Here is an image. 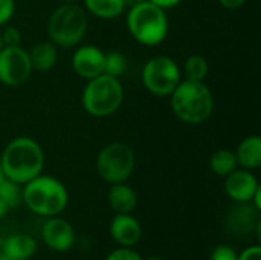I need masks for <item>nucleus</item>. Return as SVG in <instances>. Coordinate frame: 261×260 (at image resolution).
<instances>
[{
    "instance_id": "obj_1",
    "label": "nucleus",
    "mask_w": 261,
    "mask_h": 260,
    "mask_svg": "<svg viewBox=\"0 0 261 260\" xmlns=\"http://www.w3.org/2000/svg\"><path fill=\"white\" fill-rule=\"evenodd\" d=\"M5 176L20 185L41 175L44 167V153L40 144L28 136L12 139L0 158Z\"/></svg>"
},
{
    "instance_id": "obj_2",
    "label": "nucleus",
    "mask_w": 261,
    "mask_h": 260,
    "mask_svg": "<svg viewBox=\"0 0 261 260\" xmlns=\"http://www.w3.org/2000/svg\"><path fill=\"white\" fill-rule=\"evenodd\" d=\"M170 98L174 115L187 124L205 123L214 109L213 93L203 81H180Z\"/></svg>"
},
{
    "instance_id": "obj_3",
    "label": "nucleus",
    "mask_w": 261,
    "mask_h": 260,
    "mask_svg": "<svg viewBox=\"0 0 261 260\" xmlns=\"http://www.w3.org/2000/svg\"><path fill=\"white\" fill-rule=\"evenodd\" d=\"M69 201L66 187L52 176L38 175L23 187V202L28 208L40 216L60 215Z\"/></svg>"
},
{
    "instance_id": "obj_4",
    "label": "nucleus",
    "mask_w": 261,
    "mask_h": 260,
    "mask_svg": "<svg viewBox=\"0 0 261 260\" xmlns=\"http://www.w3.org/2000/svg\"><path fill=\"white\" fill-rule=\"evenodd\" d=\"M127 28L132 37L145 46L162 43L168 34V18L165 9L151 2H144L130 8L127 14Z\"/></svg>"
},
{
    "instance_id": "obj_5",
    "label": "nucleus",
    "mask_w": 261,
    "mask_h": 260,
    "mask_svg": "<svg viewBox=\"0 0 261 260\" xmlns=\"http://www.w3.org/2000/svg\"><path fill=\"white\" fill-rule=\"evenodd\" d=\"M89 25L87 12L76 3H64L57 8L47 21L50 41L61 48L76 46L86 35Z\"/></svg>"
},
{
    "instance_id": "obj_6",
    "label": "nucleus",
    "mask_w": 261,
    "mask_h": 260,
    "mask_svg": "<svg viewBox=\"0 0 261 260\" xmlns=\"http://www.w3.org/2000/svg\"><path fill=\"white\" fill-rule=\"evenodd\" d=\"M124 98V89L118 78L101 74L89 80L83 92V106L87 113L96 118L113 115Z\"/></svg>"
},
{
    "instance_id": "obj_7",
    "label": "nucleus",
    "mask_w": 261,
    "mask_h": 260,
    "mask_svg": "<svg viewBox=\"0 0 261 260\" xmlns=\"http://www.w3.org/2000/svg\"><path fill=\"white\" fill-rule=\"evenodd\" d=\"M135 169V153L125 143L107 144L96 158L98 175L109 184L125 182Z\"/></svg>"
},
{
    "instance_id": "obj_8",
    "label": "nucleus",
    "mask_w": 261,
    "mask_h": 260,
    "mask_svg": "<svg viewBox=\"0 0 261 260\" xmlns=\"http://www.w3.org/2000/svg\"><path fill=\"white\" fill-rule=\"evenodd\" d=\"M180 69L170 57H154L142 69V83L148 92L158 97H168L180 83Z\"/></svg>"
},
{
    "instance_id": "obj_9",
    "label": "nucleus",
    "mask_w": 261,
    "mask_h": 260,
    "mask_svg": "<svg viewBox=\"0 0 261 260\" xmlns=\"http://www.w3.org/2000/svg\"><path fill=\"white\" fill-rule=\"evenodd\" d=\"M32 74L29 52L18 46H5L0 51V83L15 87L28 81Z\"/></svg>"
},
{
    "instance_id": "obj_10",
    "label": "nucleus",
    "mask_w": 261,
    "mask_h": 260,
    "mask_svg": "<svg viewBox=\"0 0 261 260\" xmlns=\"http://www.w3.org/2000/svg\"><path fill=\"white\" fill-rule=\"evenodd\" d=\"M41 239L54 251H67L75 244V230L67 221L52 216L41 228Z\"/></svg>"
},
{
    "instance_id": "obj_11",
    "label": "nucleus",
    "mask_w": 261,
    "mask_h": 260,
    "mask_svg": "<svg viewBox=\"0 0 261 260\" xmlns=\"http://www.w3.org/2000/svg\"><path fill=\"white\" fill-rule=\"evenodd\" d=\"M104 52L96 46H81L72 57L73 70L86 80L104 74Z\"/></svg>"
},
{
    "instance_id": "obj_12",
    "label": "nucleus",
    "mask_w": 261,
    "mask_h": 260,
    "mask_svg": "<svg viewBox=\"0 0 261 260\" xmlns=\"http://www.w3.org/2000/svg\"><path fill=\"white\" fill-rule=\"evenodd\" d=\"M260 188L257 178L249 170H234L225 179V192L236 202H251Z\"/></svg>"
},
{
    "instance_id": "obj_13",
    "label": "nucleus",
    "mask_w": 261,
    "mask_h": 260,
    "mask_svg": "<svg viewBox=\"0 0 261 260\" xmlns=\"http://www.w3.org/2000/svg\"><path fill=\"white\" fill-rule=\"evenodd\" d=\"M258 210L252 205V202H237L234 208L228 213L226 227L232 234H248L252 230H257L260 219Z\"/></svg>"
},
{
    "instance_id": "obj_14",
    "label": "nucleus",
    "mask_w": 261,
    "mask_h": 260,
    "mask_svg": "<svg viewBox=\"0 0 261 260\" xmlns=\"http://www.w3.org/2000/svg\"><path fill=\"white\" fill-rule=\"evenodd\" d=\"M110 236L121 245V247H133L141 241L142 228L141 224L125 213H116V216L110 222Z\"/></svg>"
},
{
    "instance_id": "obj_15",
    "label": "nucleus",
    "mask_w": 261,
    "mask_h": 260,
    "mask_svg": "<svg viewBox=\"0 0 261 260\" xmlns=\"http://www.w3.org/2000/svg\"><path fill=\"white\" fill-rule=\"evenodd\" d=\"M37 244L28 234H12L2 242L0 251L11 260H28L35 254Z\"/></svg>"
},
{
    "instance_id": "obj_16",
    "label": "nucleus",
    "mask_w": 261,
    "mask_h": 260,
    "mask_svg": "<svg viewBox=\"0 0 261 260\" xmlns=\"http://www.w3.org/2000/svg\"><path fill=\"white\" fill-rule=\"evenodd\" d=\"M109 204L110 208L116 213H132L136 208L138 196L132 187H128L125 182L112 184L109 190Z\"/></svg>"
},
{
    "instance_id": "obj_17",
    "label": "nucleus",
    "mask_w": 261,
    "mask_h": 260,
    "mask_svg": "<svg viewBox=\"0 0 261 260\" xmlns=\"http://www.w3.org/2000/svg\"><path fill=\"white\" fill-rule=\"evenodd\" d=\"M237 162L246 170H255L261 167V138L257 135L245 138L237 152Z\"/></svg>"
},
{
    "instance_id": "obj_18",
    "label": "nucleus",
    "mask_w": 261,
    "mask_h": 260,
    "mask_svg": "<svg viewBox=\"0 0 261 260\" xmlns=\"http://www.w3.org/2000/svg\"><path fill=\"white\" fill-rule=\"evenodd\" d=\"M57 48L52 41H43L32 48L29 52V60L32 64V69L37 70H49L57 63Z\"/></svg>"
},
{
    "instance_id": "obj_19",
    "label": "nucleus",
    "mask_w": 261,
    "mask_h": 260,
    "mask_svg": "<svg viewBox=\"0 0 261 260\" xmlns=\"http://www.w3.org/2000/svg\"><path fill=\"white\" fill-rule=\"evenodd\" d=\"M84 5L90 14L106 20L119 17L125 9L124 0H84Z\"/></svg>"
},
{
    "instance_id": "obj_20",
    "label": "nucleus",
    "mask_w": 261,
    "mask_h": 260,
    "mask_svg": "<svg viewBox=\"0 0 261 260\" xmlns=\"http://www.w3.org/2000/svg\"><path fill=\"white\" fill-rule=\"evenodd\" d=\"M210 166H211V170H213L216 175L226 178V176H228L229 173H232V172L237 169V166H239L236 152L228 150V149L217 150V152L211 156Z\"/></svg>"
},
{
    "instance_id": "obj_21",
    "label": "nucleus",
    "mask_w": 261,
    "mask_h": 260,
    "mask_svg": "<svg viewBox=\"0 0 261 260\" xmlns=\"http://www.w3.org/2000/svg\"><path fill=\"white\" fill-rule=\"evenodd\" d=\"M187 80L191 81H203L205 77L208 75V61L202 55H191L187 58L185 66H184Z\"/></svg>"
},
{
    "instance_id": "obj_22",
    "label": "nucleus",
    "mask_w": 261,
    "mask_h": 260,
    "mask_svg": "<svg viewBox=\"0 0 261 260\" xmlns=\"http://www.w3.org/2000/svg\"><path fill=\"white\" fill-rule=\"evenodd\" d=\"M0 199L9 208H14L17 205H20V202L23 201V188L20 187V184L5 178L0 182Z\"/></svg>"
},
{
    "instance_id": "obj_23",
    "label": "nucleus",
    "mask_w": 261,
    "mask_h": 260,
    "mask_svg": "<svg viewBox=\"0 0 261 260\" xmlns=\"http://www.w3.org/2000/svg\"><path fill=\"white\" fill-rule=\"evenodd\" d=\"M125 67H127V61L121 52L112 51L104 55V74L106 75L119 78L125 72Z\"/></svg>"
},
{
    "instance_id": "obj_24",
    "label": "nucleus",
    "mask_w": 261,
    "mask_h": 260,
    "mask_svg": "<svg viewBox=\"0 0 261 260\" xmlns=\"http://www.w3.org/2000/svg\"><path fill=\"white\" fill-rule=\"evenodd\" d=\"M239 253L229 245H219L211 251L210 260H237Z\"/></svg>"
},
{
    "instance_id": "obj_25",
    "label": "nucleus",
    "mask_w": 261,
    "mask_h": 260,
    "mask_svg": "<svg viewBox=\"0 0 261 260\" xmlns=\"http://www.w3.org/2000/svg\"><path fill=\"white\" fill-rule=\"evenodd\" d=\"M106 260H144L136 251L127 248V247H121L115 251H112Z\"/></svg>"
},
{
    "instance_id": "obj_26",
    "label": "nucleus",
    "mask_w": 261,
    "mask_h": 260,
    "mask_svg": "<svg viewBox=\"0 0 261 260\" xmlns=\"http://www.w3.org/2000/svg\"><path fill=\"white\" fill-rule=\"evenodd\" d=\"M20 38H21V34L15 26H8L2 32V40L5 46H18Z\"/></svg>"
},
{
    "instance_id": "obj_27",
    "label": "nucleus",
    "mask_w": 261,
    "mask_h": 260,
    "mask_svg": "<svg viewBox=\"0 0 261 260\" xmlns=\"http://www.w3.org/2000/svg\"><path fill=\"white\" fill-rule=\"evenodd\" d=\"M15 11V2L14 0H0V26L6 25Z\"/></svg>"
},
{
    "instance_id": "obj_28",
    "label": "nucleus",
    "mask_w": 261,
    "mask_h": 260,
    "mask_svg": "<svg viewBox=\"0 0 261 260\" xmlns=\"http://www.w3.org/2000/svg\"><path fill=\"white\" fill-rule=\"evenodd\" d=\"M237 260H261V247L252 245V247L243 250L239 254V259Z\"/></svg>"
},
{
    "instance_id": "obj_29",
    "label": "nucleus",
    "mask_w": 261,
    "mask_h": 260,
    "mask_svg": "<svg viewBox=\"0 0 261 260\" xmlns=\"http://www.w3.org/2000/svg\"><path fill=\"white\" fill-rule=\"evenodd\" d=\"M151 3H154L156 6L162 8V9H168V8H173L176 5H179L182 0H148Z\"/></svg>"
},
{
    "instance_id": "obj_30",
    "label": "nucleus",
    "mask_w": 261,
    "mask_h": 260,
    "mask_svg": "<svg viewBox=\"0 0 261 260\" xmlns=\"http://www.w3.org/2000/svg\"><path fill=\"white\" fill-rule=\"evenodd\" d=\"M219 2L223 8H228V9H237L246 3V0H219Z\"/></svg>"
},
{
    "instance_id": "obj_31",
    "label": "nucleus",
    "mask_w": 261,
    "mask_h": 260,
    "mask_svg": "<svg viewBox=\"0 0 261 260\" xmlns=\"http://www.w3.org/2000/svg\"><path fill=\"white\" fill-rule=\"evenodd\" d=\"M144 2H148V0H124L125 8H127V6H128V8H135V6H138V5H141V3H144Z\"/></svg>"
},
{
    "instance_id": "obj_32",
    "label": "nucleus",
    "mask_w": 261,
    "mask_h": 260,
    "mask_svg": "<svg viewBox=\"0 0 261 260\" xmlns=\"http://www.w3.org/2000/svg\"><path fill=\"white\" fill-rule=\"evenodd\" d=\"M8 211H9V207H8V205H6V204H5V202L0 199V219H2V218H3V216L8 213Z\"/></svg>"
},
{
    "instance_id": "obj_33",
    "label": "nucleus",
    "mask_w": 261,
    "mask_h": 260,
    "mask_svg": "<svg viewBox=\"0 0 261 260\" xmlns=\"http://www.w3.org/2000/svg\"><path fill=\"white\" fill-rule=\"evenodd\" d=\"M6 176H5V172H3V167H2V162H0V182L5 179Z\"/></svg>"
},
{
    "instance_id": "obj_34",
    "label": "nucleus",
    "mask_w": 261,
    "mask_h": 260,
    "mask_svg": "<svg viewBox=\"0 0 261 260\" xmlns=\"http://www.w3.org/2000/svg\"><path fill=\"white\" fill-rule=\"evenodd\" d=\"M0 260H11V259H9V257H6V256L0 251Z\"/></svg>"
},
{
    "instance_id": "obj_35",
    "label": "nucleus",
    "mask_w": 261,
    "mask_h": 260,
    "mask_svg": "<svg viewBox=\"0 0 261 260\" xmlns=\"http://www.w3.org/2000/svg\"><path fill=\"white\" fill-rule=\"evenodd\" d=\"M5 48V44H3V40H2V34H0V51Z\"/></svg>"
},
{
    "instance_id": "obj_36",
    "label": "nucleus",
    "mask_w": 261,
    "mask_h": 260,
    "mask_svg": "<svg viewBox=\"0 0 261 260\" xmlns=\"http://www.w3.org/2000/svg\"><path fill=\"white\" fill-rule=\"evenodd\" d=\"M61 2H64V3H70V2H76V0H61Z\"/></svg>"
},
{
    "instance_id": "obj_37",
    "label": "nucleus",
    "mask_w": 261,
    "mask_h": 260,
    "mask_svg": "<svg viewBox=\"0 0 261 260\" xmlns=\"http://www.w3.org/2000/svg\"><path fill=\"white\" fill-rule=\"evenodd\" d=\"M147 260H164V259H161V257H151V259H147Z\"/></svg>"
}]
</instances>
